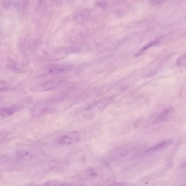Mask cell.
I'll use <instances>...</instances> for the list:
<instances>
[{
	"instance_id": "1",
	"label": "cell",
	"mask_w": 186,
	"mask_h": 186,
	"mask_svg": "<svg viewBox=\"0 0 186 186\" xmlns=\"http://www.w3.org/2000/svg\"><path fill=\"white\" fill-rule=\"evenodd\" d=\"M15 110L12 108H3L0 110V116L6 118L13 115L15 113Z\"/></svg>"
},
{
	"instance_id": "2",
	"label": "cell",
	"mask_w": 186,
	"mask_h": 186,
	"mask_svg": "<svg viewBox=\"0 0 186 186\" xmlns=\"http://www.w3.org/2000/svg\"><path fill=\"white\" fill-rule=\"evenodd\" d=\"M74 135L73 133L71 134L63 136L61 138L60 141L63 143H71L77 139V138H74Z\"/></svg>"
},
{
	"instance_id": "3",
	"label": "cell",
	"mask_w": 186,
	"mask_h": 186,
	"mask_svg": "<svg viewBox=\"0 0 186 186\" xmlns=\"http://www.w3.org/2000/svg\"><path fill=\"white\" fill-rule=\"evenodd\" d=\"M42 186H78L67 183H61L58 182H50L44 184Z\"/></svg>"
},
{
	"instance_id": "4",
	"label": "cell",
	"mask_w": 186,
	"mask_h": 186,
	"mask_svg": "<svg viewBox=\"0 0 186 186\" xmlns=\"http://www.w3.org/2000/svg\"><path fill=\"white\" fill-rule=\"evenodd\" d=\"M169 143H170L169 141H164V142L161 143L155 146L152 148H151L148 150L147 152L153 151H156V150H159L160 149L166 146L167 145H168L169 144Z\"/></svg>"
},
{
	"instance_id": "5",
	"label": "cell",
	"mask_w": 186,
	"mask_h": 186,
	"mask_svg": "<svg viewBox=\"0 0 186 186\" xmlns=\"http://www.w3.org/2000/svg\"><path fill=\"white\" fill-rule=\"evenodd\" d=\"M158 41L157 40V41L153 42H151V43L148 44L147 45L144 46V47L142 48V49L140 50V51L138 53L136 54V56L140 55L143 52L145 51L148 48L151 47V46H153L154 45H155L156 44H157V43H158Z\"/></svg>"
},
{
	"instance_id": "6",
	"label": "cell",
	"mask_w": 186,
	"mask_h": 186,
	"mask_svg": "<svg viewBox=\"0 0 186 186\" xmlns=\"http://www.w3.org/2000/svg\"><path fill=\"white\" fill-rule=\"evenodd\" d=\"M186 56L184 55L179 57L177 61V64L178 66H181L185 64Z\"/></svg>"
},
{
	"instance_id": "7",
	"label": "cell",
	"mask_w": 186,
	"mask_h": 186,
	"mask_svg": "<svg viewBox=\"0 0 186 186\" xmlns=\"http://www.w3.org/2000/svg\"><path fill=\"white\" fill-rule=\"evenodd\" d=\"M16 155L20 157H23L28 154V151L25 150H19L16 152Z\"/></svg>"
},
{
	"instance_id": "8",
	"label": "cell",
	"mask_w": 186,
	"mask_h": 186,
	"mask_svg": "<svg viewBox=\"0 0 186 186\" xmlns=\"http://www.w3.org/2000/svg\"><path fill=\"white\" fill-rule=\"evenodd\" d=\"M12 1H7L6 3V7L10 9H13L16 7V5L15 3L12 2Z\"/></svg>"
},
{
	"instance_id": "9",
	"label": "cell",
	"mask_w": 186,
	"mask_h": 186,
	"mask_svg": "<svg viewBox=\"0 0 186 186\" xmlns=\"http://www.w3.org/2000/svg\"><path fill=\"white\" fill-rule=\"evenodd\" d=\"M150 2H151V3L152 5L155 6L160 5L161 4L163 3L164 1H151Z\"/></svg>"
}]
</instances>
